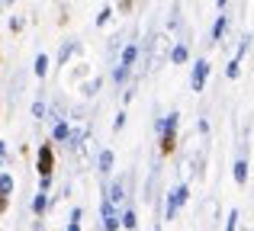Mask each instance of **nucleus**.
Segmentation results:
<instances>
[{"label": "nucleus", "mask_w": 254, "mask_h": 231, "mask_svg": "<svg viewBox=\"0 0 254 231\" xmlns=\"http://www.w3.org/2000/svg\"><path fill=\"white\" fill-rule=\"evenodd\" d=\"M235 180H238V183L248 180V161H238V164H235Z\"/></svg>", "instance_id": "9"}, {"label": "nucleus", "mask_w": 254, "mask_h": 231, "mask_svg": "<svg viewBox=\"0 0 254 231\" xmlns=\"http://www.w3.org/2000/svg\"><path fill=\"white\" fill-rule=\"evenodd\" d=\"M113 16V10H110V6H106V10L103 13H100V16H97V23H106V19H110Z\"/></svg>", "instance_id": "20"}, {"label": "nucleus", "mask_w": 254, "mask_h": 231, "mask_svg": "<svg viewBox=\"0 0 254 231\" xmlns=\"http://www.w3.org/2000/svg\"><path fill=\"white\" fill-rule=\"evenodd\" d=\"M187 196H190V189H187V186H177V189L171 193V202H168V219H174V215H177V209L187 202Z\"/></svg>", "instance_id": "1"}, {"label": "nucleus", "mask_w": 254, "mask_h": 231, "mask_svg": "<svg viewBox=\"0 0 254 231\" xmlns=\"http://www.w3.org/2000/svg\"><path fill=\"white\" fill-rule=\"evenodd\" d=\"M155 231H158V228H155Z\"/></svg>", "instance_id": "26"}, {"label": "nucleus", "mask_w": 254, "mask_h": 231, "mask_svg": "<svg viewBox=\"0 0 254 231\" xmlns=\"http://www.w3.org/2000/svg\"><path fill=\"white\" fill-rule=\"evenodd\" d=\"M68 138H71L68 122H58V125H55V141H68Z\"/></svg>", "instance_id": "7"}, {"label": "nucleus", "mask_w": 254, "mask_h": 231, "mask_svg": "<svg viewBox=\"0 0 254 231\" xmlns=\"http://www.w3.org/2000/svg\"><path fill=\"white\" fill-rule=\"evenodd\" d=\"M39 174H42V180H49V174H52V148L49 144L39 148Z\"/></svg>", "instance_id": "2"}, {"label": "nucleus", "mask_w": 254, "mask_h": 231, "mask_svg": "<svg viewBox=\"0 0 254 231\" xmlns=\"http://www.w3.org/2000/svg\"><path fill=\"white\" fill-rule=\"evenodd\" d=\"M229 77H238V58H235V61L229 64Z\"/></svg>", "instance_id": "22"}, {"label": "nucleus", "mask_w": 254, "mask_h": 231, "mask_svg": "<svg viewBox=\"0 0 254 231\" xmlns=\"http://www.w3.org/2000/svg\"><path fill=\"white\" fill-rule=\"evenodd\" d=\"M222 3H225V0H219V6H222Z\"/></svg>", "instance_id": "24"}, {"label": "nucleus", "mask_w": 254, "mask_h": 231, "mask_svg": "<svg viewBox=\"0 0 254 231\" xmlns=\"http://www.w3.org/2000/svg\"><path fill=\"white\" fill-rule=\"evenodd\" d=\"M225 26H229V16H219V19H216V26H212V39H216V42H219V39H222Z\"/></svg>", "instance_id": "6"}, {"label": "nucleus", "mask_w": 254, "mask_h": 231, "mask_svg": "<svg viewBox=\"0 0 254 231\" xmlns=\"http://www.w3.org/2000/svg\"><path fill=\"white\" fill-rule=\"evenodd\" d=\"M171 61H187V48H184V45H177V48H174V55H171Z\"/></svg>", "instance_id": "13"}, {"label": "nucleus", "mask_w": 254, "mask_h": 231, "mask_svg": "<svg viewBox=\"0 0 254 231\" xmlns=\"http://www.w3.org/2000/svg\"><path fill=\"white\" fill-rule=\"evenodd\" d=\"M100 170H103V174L113 170V151H103V154H100Z\"/></svg>", "instance_id": "8"}, {"label": "nucleus", "mask_w": 254, "mask_h": 231, "mask_svg": "<svg viewBox=\"0 0 254 231\" xmlns=\"http://www.w3.org/2000/svg\"><path fill=\"white\" fill-rule=\"evenodd\" d=\"M45 202H49V199H45V193H39L36 199H32V209H36V212H42V209H45Z\"/></svg>", "instance_id": "14"}, {"label": "nucleus", "mask_w": 254, "mask_h": 231, "mask_svg": "<svg viewBox=\"0 0 254 231\" xmlns=\"http://www.w3.org/2000/svg\"><path fill=\"white\" fill-rule=\"evenodd\" d=\"M135 58H138V45H129V48L123 51V64H119V68H126V71H129V68H132V61H135Z\"/></svg>", "instance_id": "5"}, {"label": "nucleus", "mask_w": 254, "mask_h": 231, "mask_svg": "<svg viewBox=\"0 0 254 231\" xmlns=\"http://www.w3.org/2000/svg\"><path fill=\"white\" fill-rule=\"evenodd\" d=\"M206 74H209V61H196L193 64V90H203Z\"/></svg>", "instance_id": "3"}, {"label": "nucleus", "mask_w": 254, "mask_h": 231, "mask_svg": "<svg viewBox=\"0 0 254 231\" xmlns=\"http://www.w3.org/2000/svg\"><path fill=\"white\" fill-rule=\"evenodd\" d=\"M68 231H81V228H77V222H71V225H68Z\"/></svg>", "instance_id": "23"}, {"label": "nucleus", "mask_w": 254, "mask_h": 231, "mask_svg": "<svg viewBox=\"0 0 254 231\" xmlns=\"http://www.w3.org/2000/svg\"><path fill=\"white\" fill-rule=\"evenodd\" d=\"M10 189H13V177H0V196H6V193H10Z\"/></svg>", "instance_id": "12"}, {"label": "nucleus", "mask_w": 254, "mask_h": 231, "mask_svg": "<svg viewBox=\"0 0 254 231\" xmlns=\"http://www.w3.org/2000/svg\"><path fill=\"white\" fill-rule=\"evenodd\" d=\"M71 51H74V45H62V51H58V58H62V61H68V55Z\"/></svg>", "instance_id": "17"}, {"label": "nucleus", "mask_w": 254, "mask_h": 231, "mask_svg": "<svg viewBox=\"0 0 254 231\" xmlns=\"http://www.w3.org/2000/svg\"><path fill=\"white\" fill-rule=\"evenodd\" d=\"M32 116H36V119L45 116V106H42V103H32Z\"/></svg>", "instance_id": "18"}, {"label": "nucleus", "mask_w": 254, "mask_h": 231, "mask_svg": "<svg viewBox=\"0 0 254 231\" xmlns=\"http://www.w3.org/2000/svg\"><path fill=\"white\" fill-rule=\"evenodd\" d=\"M235 222H238V212L229 215V225H225V231H235Z\"/></svg>", "instance_id": "19"}, {"label": "nucleus", "mask_w": 254, "mask_h": 231, "mask_svg": "<svg viewBox=\"0 0 254 231\" xmlns=\"http://www.w3.org/2000/svg\"><path fill=\"white\" fill-rule=\"evenodd\" d=\"M123 199V186H119V183H113L110 186V196H106V202H119Z\"/></svg>", "instance_id": "10"}, {"label": "nucleus", "mask_w": 254, "mask_h": 231, "mask_svg": "<svg viewBox=\"0 0 254 231\" xmlns=\"http://www.w3.org/2000/svg\"><path fill=\"white\" fill-rule=\"evenodd\" d=\"M45 71H49V58L39 55V58H36V74H39V77H45Z\"/></svg>", "instance_id": "11"}, {"label": "nucleus", "mask_w": 254, "mask_h": 231, "mask_svg": "<svg viewBox=\"0 0 254 231\" xmlns=\"http://www.w3.org/2000/svg\"><path fill=\"white\" fill-rule=\"evenodd\" d=\"M6 3H10V0H6Z\"/></svg>", "instance_id": "25"}, {"label": "nucleus", "mask_w": 254, "mask_h": 231, "mask_svg": "<svg viewBox=\"0 0 254 231\" xmlns=\"http://www.w3.org/2000/svg\"><path fill=\"white\" fill-rule=\"evenodd\" d=\"M123 125H126V113H119L116 122H113V129H123Z\"/></svg>", "instance_id": "21"}, {"label": "nucleus", "mask_w": 254, "mask_h": 231, "mask_svg": "<svg viewBox=\"0 0 254 231\" xmlns=\"http://www.w3.org/2000/svg\"><path fill=\"white\" fill-rule=\"evenodd\" d=\"M119 225H126V228H135V212H126V215H123V222H119Z\"/></svg>", "instance_id": "15"}, {"label": "nucleus", "mask_w": 254, "mask_h": 231, "mask_svg": "<svg viewBox=\"0 0 254 231\" xmlns=\"http://www.w3.org/2000/svg\"><path fill=\"white\" fill-rule=\"evenodd\" d=\"M126 74H129L126 68H116V71H113V81H116V84H123V81H126Z\"/></svg>", "instance_id": "16"}, {"label": "nucleus", "mask_w": 254, "mask_h": 231, "mask_svg": "<svg viewBox=\"0 0 254 231\" xmlns=\"http://www.w3.org/2000/svg\"><path fill=\"white\" fill-rule=\"evenodd\" d=\"M103 228H106V231H116V228H119V219H116V209H113V202H103Z\"/></svg>", "instance_id": "4"}]
</instances>
